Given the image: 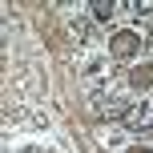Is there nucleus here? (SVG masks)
<instances>
[{"label":"nucleus","mask_w":153,"mask_h":153,"mask_svg":"<svg viewBox=\"0 0 153 153\" xmlns=\"http://www.w3.org/2000/svg\"><path fill=\"white\" fill-rule=\"evenodd\" d=\"M113 12H117V8L109 4V0H97V4H93V16H97V20H109Z\"/></svg>","instance_id":"4"},{"label":"nucleus","mask_w":153,"mask_h":153,"mask_svg":"<svg viewBox=\"0 0 153 153\" xmlns=\"http://www.w3.org/2000/svg\"><path fill=\"white\" fill-rule=\"evenodd\" d=\"M129 153H153V145H133Z\"/></svg>","instance_id":"5"},{"label":"nucleus","mask_w":153,"mask_h":153,"mask_svg":"<svg viewBox=\"0 0 153 153\" xmlns=\"http://www.w3.org/2000/svg\"><path fill=\"white\" fill-rule=\"evenodd\" d=\"M121 121L129 125V129H149V125H153V101H141V105H133L129 113H121Z\"/></svg>","instance_id":"1"},{"label":"nucleus","mask_w":153,"mask_h":153,"mask_svg":"<svg viewBox=\"0 0 153 153\" xmlns=\"http://www.w3.org/2000/svg\"><path fill=\"white\" fill-rule=\"evenodd\" d=\"M137 48H141V36H137L133 28H125V32H117V36H113L109 53H113V56H133Z\"/></svg>","instance_id":"2"},{"label":"nucleus","mask_w":153,"mask_h":153,"mask_svg":"<svg viewBox=\"0 0 153 153\" xmlns=\"http://www.w3.org/2000/svg\"><path fill=\"white\" fill-rule=\"evenodd\" d=\"M129 85L133 89H153V61H141L129 69Z\"/></svg>","instance_id":"3"}]
</instances>
